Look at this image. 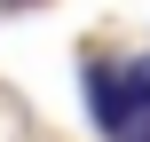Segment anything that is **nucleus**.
I'll use <instances>...</instances> for the list:
<instances>
[{
  "label": "nucleus",
  "instance_id": "obj_1",
  "mask_svg": "<svg viewBox=\"0 0 150 142\" xmlns=\"http://www.w3.org/2000/svg\"><path fill=\"white\" fill-rule=\"evenodd\" d=\"M79 87H87V119L111 142H150V111L134 103V87H127V63L87 55V63H79Z\"/></svg>",
  "mask_w": 150,
  "mask_h": 142
},
{
  "label": "nucleus",
  "instance_id": "obj_2",
  "mask_svg": "<svg viewBox=\"0 0 150 142\" xmlns=\"http://www.w3.org/2000/svg\"><path fill=\"white\" fill-rule=\"evenodd\" d=\"M127 87H134V103L150 111V55H134V63H127Z\"/></svg>",
  "mask_w": 150,
  "mask_h": 142
},
{
  "label": "nucleus",
  "instance_id": "obj_3",
  "mask_svg": "<svg viewBox=\"0 0 150 142\" xmlns=\"http://www.w3.org/2000/svg\"><path fill=\"white\" fill-rule=\"evenodd\" d=\"M0 8H24V0H0Z\"/></svg>",
  "mask_w": 150,
  "mask_h": 142
}]
</instances>
